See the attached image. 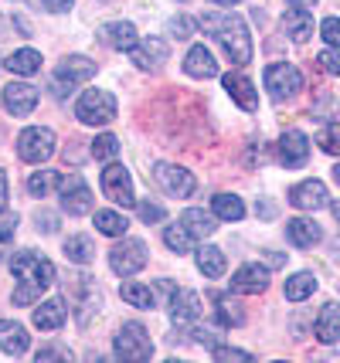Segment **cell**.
Wrapping results in <instances>:
<instances>
[{"label": "cell", "instance_id": "1", "mask_svg": "<svg viewBox=\"0 0 340 363\" xmlns=\"http://www.w3.org/2000/svg\"><path fill=\"white\" fill-rule=\"evenodd\" d=\"M197 28L204 34H211L218 45L225 48V55L231 58V65H248L252 62V34L245 28V21L231 11H208L197 17Z\"/></svg>", "mask_w": 340, "mask_h": 363}, {"label": "cell", "instance_id": "2", "mask_svg": "<svg viewBox=\"0 0 340 363\" xmlns=\"http://www.w3.org/2000/svg\"><path fill=\"white\" fill-rule=\"evenodd\" d=\"M11 272H14V279H17L14 306H31L55 282V265H51L45 255L31 252V248H24V252H17L11 258Z\"/></svg>", "mask_w": 340, "mask_h": 363}, {"label": "cell", "instance_id": "3", "mask_svg": "<svg viewBox=\"0 0 340 363\" xmlns=\"http://www.w3.org/2000/svg\"><path fill=\"white\" fill-rule=\"evenodd\" d=\"M75 119L85 126H109L116 119V99L106 89H89L75 102Z\"/></svg>", "mask_w": 340, "mask_h": 363}, {"label": "cell", "instance_id": "4", "mask_svg": "<svg viewBox=\"0 0 340 363\" xmlns=\"http://www.w3.org/2000/svg\"><path fill=\"white\" fill-rule=\"evenodd\" d=\"M113 350L119 360H130V363H140V360H150V357H153L150 333H146L140 323H123L113 340Z\"/></svg>", "mask_w": 340, "mask_h": 363}, {"label": "cell", "instance_id": "5", "mask_svg": "<svg viewBox=\"0 0 340 363\" xmlns=\"http://www.w3.org/2000/svg\"><path fill=\"white\" fill-rule=\"evenodd\" d=\"M146 262H150V252H146V245L140 238H126L119 245H113V252H109V269L116 275H123V279H130L136 275L140 269H146Z\"/></svg>", "mask_w": 340, "mask_h": 363}, {"label": "cell", "instance_id": "6", "mask_svg": "<svg viewBox=\"0 0 340 363\" xmlns=\"http://www.w3.org/2000/svg\"><path fill=\"white\" fill-rule=\"evenodd\" d=\"M92 75H96V62H89V58H82V55H68L65 62L55 68V75H51V89H55L58 99H65L75 85L89 82Z\"/></svg>", "mask_w": 340, "mask_h": 363}, {"label": "cell", "instance_id": "7", "mask_svg": "<svg viewBox=\"0 0 340 363\" xmlns=\"http://www.w3.org/2000/svg\"><path fill=\"white\" fill-rule=\"evenodd\" d=\"M17 157L24 163H45V160L55 157V133L45 126H28L21 136H17Z\"/></svg>", "mask_w": 340, "mask_h": 363}, {"label": "cell", "instance_id": "8", "mask_svg": "<svg viewBox=\"0 0 340 363\" xmlns=\"http://www.w3.org/2000/svg\"><path fill=\"white\" fill-rule=\"evenodd\" d=\"M58 197H62V211L72 218L92 214V190L79 174H62L58 177Z\"/></svg>", "mask_w": 340, "mask_h": 363}, {"label": "cell", "instance_id": "9", "mask_svg": "<svg viewBox=\"0 0 340 363\" xmlns=\"http://www.w3.org/2000/svg\"><path fill=\"white\" fill-rule=\"evenodd\" d=\"M99 184H102V194L113 201L116 207H136V194H133V177L130 170L123 167V163H109L102 177H99Z\"/></svg>", "mask_w": 340, "mask_h": 363}, {"label": "cell", "instance_id": "10", "mask_svg": "<svg viewBox=\"0 0 340 363\" xmlns=\"http://www.w3.org/2000/svg\"><path fill=\"white\" fill-rule=\"evenodd\" d=\"M303 89V75H300V68L290 62H275L265 68V92H273L275 102H283V99H292V95Z\"/></svg>", "mask_w": 340, "mask_h": 363}, {"label": "cell", "instance_id": "11", "mask_svg": "<svg viewBox=\"0 0 340 363\" xmlns=\"http://www.w3.org/2000/svg\"><path fill=\"white\" fill-rule=\"evenodd\" d=\"M153 180H157L170 197H177V201H187V197L197 190L194 174L184 170V167H177V163H157V167H153Z\"/></svg>", "mask_w": 340, "mask_h": 363}, {"label": "cell", "instance_id": "12", "mask_svg": "<svg viewBox=\"0 0 340 363\" xmlns=\"http://www.w3.org/2000/svg\"><path fill=\"white\" fill-rule=\"evenodd\" d=\"M275 153H279V163H283V167H290V170L303 167V163L309 160V140H307V133H300V129H286V133L279 136Z\"/></svg>", "mask_w": 340, "mask_h": 363}, {"label": "cell", "instance_id": "13", "mask_svg": "<svg viewBox=\"0 0 340 363\" xmlns=\"http://www.w3.org/2000/svg\"><path fill=\"white\" fill-rule=\"evenodd\" d=\"M0 99H4V109L11 112V116H31L38 109V89L28 85V82H11L0 92Z\"/></svg>", "mask_w": 340, "mask_h": 363}, {"label": "cell", "instance_id": "14", "mask_svg": "<svg viewBox=\"0 0 340 363\" xmlns=\"http://www.w3.org/2000/svg\"><path fill=\"white\" fill-rule=\"evenodd\" d=\"M269 289V269L265 265H242V269L231 275V292H238V296H259Z\"/></svg>", "mask_w": 340, "mask_h": 363}, {"label": "cell", "instance_id": "15", "mask_svg": "<svg viewBox=\"0 0 340 363\" xmlns=\"http://www.w3.org/2000/svg\"><path fill=\"white\" fill-rule=\"evenodd\" d=\"M290 204L300 207V211H320V207L330 204V194H327L324 180H303L290 190Z\"/></svg>", "mask_w": 340, "mask_h": 363}, {"label": "cell", "instance_id": "16", "mask_svg": "<svg viewBox=\"0 0 340 363\" xmlns=\"http://www.w3.org/2000/svg\"><path fill=\"white\" fill-rule=\"evenodd\" d=\"M99 41L106 48H113V51H130V48L140 45V34H136L130 21H109V24L99 28Z\"/></svg>", "mask_w": 340, "mask_h": 363}, {"label": "cell", "instance_id": "17", "mask_svg": "<svg viewBox=\"0 0 340 363\" xmlns=\"http://www.w3.org/2000/svg\"><path fill=\"white\" fill-rule=\"evenodd\" d=\"M75 292V302H79V323L82 326H89V319H92V313H99L102 309V299H99V289H96V279H89V275H79L75 279V285H72Z\"/></svg>", "mask_w": 340, "mask_h": 363}, {"label": "cell", "instance_id": "18", "mask_svg": "<svg viewBox=\"0 0 340 363\" xmlns=\"http://www.w3.org/2000/svg\"><path fill=\"white\" fill-rule=\"evenodd\" d=\"M221 82H225V92L231 95V102H235L238 109H245V112L259 109V92H256V85L245 79L242 72H228Z\"/></svg>", "mask_w": 340, "mask_h": 363}, {"label": "cell", "instance_id": "19", "mask_svg": "<svg viewBox=\"0 0 340 363\" xmlns=\"http://www.w3.org/2000/svg\"><path fill=\"white\" fill-rule=\"evenodd\" d=\"M126 55H130V62L136 65V68H146V72H150V68H160L170 51H167V41H160V38H146V41H140L136 48H130Z\"/></svg>", "mask_w": 340, "mask_h": 363}, {"label": "cell", "instance_id": "20", "mask_svg": "<svg viewBox=\"0 0 340 363\" xmlns=\"http://www.w3.org/2000/svg\"><path fill=\"white\" fill-rule=\"evenodd\" d=\"M201 296L191 292V289H177L174 296H170V319L174 323H194L201 316Z\"/></svg>", "mask_w": 340, "mask_h": 363}, {"label": "cell", "instance_id": "21", "mask_svg": "<svg viewBox=\"0 0 340 363\" xmlns=\"http://www.w3.org/2000/svg\"><path fill=\"white\" fill-rule=\"evenodd\" d=\"M28 347H31L28 330L14 319H0V350L11 353V357H21V353H28Z\"/></svg>", "mask_w": 340, "mask_h": 363}, {"label": "cell", "instance_id": "22", "mask_svg": "<svg viewBox=\"0 0 340 363\" xmlns=\"http://www.w3.org/2000/svg\"><path fill=\"white\" fill-rule=\"evenodd\" d=\"M184 72L191 79H214L218 75V62H214V55L204 45H194L187 51V58H184Z\"/></svg>", "mask_w": 340, "mask_h": 363}, {"label": "cell", "instance_id": "23", "mask_svg": "<svg viewBox=\"0 0 340 363\" xmlns=\"http://www.w3.org/2000/svg\"><path fill=\"white\" fill-rule=\"evenodd\" d=\"M286 238L296 248H313V245H320L324 231H320V224L309 221V218H292V221H286Z\"/></svg>", "mask_w": 340, "mask_h": 363}, {"label": "cell", "instance_id": "24", "mask_svg": "<svg viewBox=\"0 0 340 363\" xmlns=\"http://www.w3.org/2000/svg\"><path fill=\"white\" fill-rule=\"evenodd\" d=\"M34 326L38 330H62L65 326V319H68V309H65V302L62 299H48V302H41L38 309H34Z\"/></svg>", "mask_w": 340, "mask_h": 363}, {"label": "cell", "instance_id": "25", "mask_svg": "<svg viewBox=\"0 0 340 363\" xmlns=\"http://www.w3.org/2000/svg\"><path fill=\"white\" fill-rule=\"evenodd\" d=\"M313 333H317V340H320V343H337L340 340V306L337 302H327L324 309H320Z\"/></svg>", "mask_w": 340, "mask_h": 363}, {"label": "cell", "instance_id": "26", "mask_svg": "<svg viewBox=\"0 0 340 363\" xmlns=\"http://www.w3.org/2000/svg\"><path fill=\"white\" fill-rule=\"evenodd\" d=\"M180 224H184L197 241H204V238H211L214 231H218V221H214L211 214H204L201 207H187V211L180 214Z\"/></svg>", "mask_w": 340, "mask_h": 363}, {"label": "cell", "instance_id": "27", "mask_svg": "<svg viewBox=\"0 0 340 363\" xmlns=\"http://www.w3.org/2000/svg\"><path fill=\"white\" fill-rule=\"evenodd\" d=\"M283 31L290 34L292 41H300V45H303V41H309V38H313V14H309V11H296V7H292L290 14L283 17Z\"/></svg>", "mask_w": 340, "mask_h": 363}, {"label": "cell", "instance_id": "28", "mask_svg": "<svg viewBox=\"0 0 340 363\" xmlns=\"http://www.w3.org/2000/svg\"><path fill=\"white\" fill-rule=\"evenodd\" d=\"M4 68L28 79V75H34V72H41V51H34V48H21V51H14V55L4 62Z\"/></svg>", "mask_w": 340, "mask_h": 363}, {"label": "cell", "instance_id": "29", "mask_svg": "<svg viewBox=\"0 0 340 363\" xmlns=\"http://www.w3.org/2000/svg\"><path fill=\"white\" fill-rule=\"evenodd\" d=\"M197 269H201V275H208V279H221L228 269L225 252L214 248V245H204V248L197 252Z\"/></svg>", "mask_w": 340, "mask_h": 363}, {"label": "cell", "instance_id": "30", "mask_svg": "<svg viewBox=\"0 0 340 363\" xmlns=\"http://www.w3.org/2000/svg\"><path fill=\"white\" fill-rule=\"evenodd\" d=\"M65 258L68 262H75V265H89L92 258H96V245H92V238L89 235H72L65 238Z\"/></svg>", "mask_w": 340, "mask_h": 363}, {"label": "cell", "instance_id": "31", "mask_svg": "<svg viewBox=\"0 0 340 363\" xmlns=\"http://www.w3.org/2000/svg\"><path fill=\"white\" fill-rule=\"evenodd\" d=\"M317 275H313V272H296V275H292V279H286V289H283V292H286V299L290 302H303V299H309V296H313V292H317Z\"/></svg>", "mask_w": 340, "mask_h": 363}, {"label": "cell", "instance_id": "32", "mask_svg": "<svg viewBox=\"0 0 340 363\" xmlns=\"http://www.w3.org/2000/svg\"><path fill=\"white\" fill-rule=\"evenodd\" d=\"M119 296H123V302H130L133 309H153V306H157L153 289L143 282H123L119 285Z\"/></svg>", "mask_w": 340, "mask_h": 363}, {"label": "cell", "instance_id": "33", "mask_svg": "<svg viewBox=\"0 0 340 363\" xmlns=\"http://www.w3.org/2000/svg\"><path fill=\"white\" fill-rule=\"evenodd\" d=\"M211 211H214V218H221V221H242L245 218L242 197H235V194H214Z\"/></svg>", "mask_w": 340, "mask_h": 363}, {"label": "cell", "instance_id": "34", "mask_svg": "<svg viewBox=\"0 0 340 363\" xmlns=\"http://www.w3.org/2000/svg\"><path fill=\"white\" fill-rule=\"evenodd\" d=\"M96 228H99V235H106V238H123L130 221L119 211H96Z\"/></svg>", "mask_w": 340, "mask_h": 363}, {"label": "cell", "instance_id": "35", "mask_svg": "<svg viewBox=\"0 0 340 363\" xmlns=\"http://www.w3.org/2000/svg\"><path fill=\"white\" fill-rule=\"evenodd\" d=\"M194 241H197V238L191 235V231H187V228H184L180 221L170 224V228L163 231V245H167L170 252H177V255H187L191 248H194Z\"/></svg>", "mask_w": 340, "mask_h": 363}, {"label": "cell", "instance_id": "36", "mask_svg": "<svg viewBox=\"0 0 340 363\" xmlns=\"http://www.w3.org/2000/svg\"><path fill=\"white\" fill-rule=\"evenodd\" d=\"M214 306H218V319H221V326H242L245 323V306L235 299H228V296H218L214 299Z\"/></svg>", "mask_w": 340, "mask_h": 363}, {"label": "cell", "instance_id": "37", "mask_svg": "<svg viewBox=\"0 0 340 363\" xmlns=\"http://www.w3.org/2000/svg\"><path fill=\"white\" fill-rule=\"evenodd\" d=\"M58 170H38V174L28 177V194L31 197H48L51 187H58Z\"/></svg>", "mask_w": 340, "mask_h": 363}, {"label": "cell", "instance_id": "38", "mask_svg": "<svg viewBox=\"0 0 340 363\" xmlns=\"http://www.w3.org/2000/svg\"><path fill=\"white\" fill-rule=\"evenodd\" d=\"M89 153H92L96 160H106V163H113L116 153H119V140H116L113 133H102V136H96V140H92Z\"/></svg>", "mask_w": 340, "mask_h": 363}, {"label": "cell", "instance_id": "39", "mask_svg": "<svg viewBox=\"0 0 340 363\" xmlns=\"http://www.w3.org/2000/svg\"><path fill=\"white\" fill-rule=\"evenodd\" d=\"M317 146H320L324 153H330V157H340V123H330V126L320 129Z\"/></svg>", "mask_w": 340, "mask_h": 363}, {"label": "cell", "instance_id": "40", "mask_svg": "<svg viewBox=\"0 0 340 363\" xmlns=\"http://www.w3.org/2000/svg\"><path fill=\"white\" fill-rule=\"evenodd\" d=\"M167 34H170V38H177V41H187V38L194 34V21H191V17H184V14L170 17V21H167Z\"/></svg>", "mask_w": 340, "mask_h": 363}, {"label": "cell", "instance_id": "41", "mask_svg": "<svg viewBox=\"0 0 340 363\" xmlns=\"http://www.w3.org/2000/svg\"><path fill=\"white\" fill-rule=\"evenodd\" d=\"M320 38L330 48H340V17H327L324 24H320Z\"/></svg>", "mask_w": 340, "mask_h": 363}, {"label": "cell", "instance_id": "42", "mask_svg": "<svg viewBox=\"0 0 340 363\" xmlns=\"http://www.w3.org/2000/svg\"><path fill=\"white\" fill-rule=\"evenodd\" d=\"M211 357H214V360H242V363L252 360V353H245V350H235V347H221V343L211 350Z\"/></svg>", "mask_w": 340, "mask_h": 363}, {"label": "cell", "instance_id": "43", "mask_svg": "<svg viewBox=\"0 0 340 363\" xmlns=\"http://www.w3.org/2000/svg\"><path fill=\"white\" fill-rule=\"evenodd\" d=\"M167 218V211H163L160 204H153V201H143L140 204V221L143 224H157V221H163Z\"/></svg>", "mask_w": 340, "mask_h": 363}, {"label": "cell", "instance_id": "44", "mask_svg": "<svg viewBox=\"0 0 340 363\" xmlns=\"http://www.w3.org/2000/svg\"><path fill=\"white\" fill-rule=\"evenodd\" d=\"M14 231H17V218L0 224V258L11 252V245H14Z\"/></svg>", "mask_w": 340, "mask_h": 363}, {"label": "cell", "instance_id": "45", "mask_svg": "<svg viewBox=\"0 0 340 363\" xmlns=\"http://www.w3.org/2000/svg\"><path fill=\"white\" fill-rule=\"evenodd\" d=\"M317 65L324 68L327 75H340V55L337 51H320V55H317Z\"/></svg>", "mask_w": 340, "mask_h": 363}, {"label": "cell", "instance_id": "46", "mask_svg": "<svg viewBox=\"0 0 340 363\" xmlns=\"http://www.w3.org/2000/svg\"><path fill=\"white\" fill-rule=\"evenodd\" d=\"M34 224H38V231H45V235H55V231H58V218H55L51 211H38V214H34Z\"/></svg>", "mask_w": 340, "mask_h": 363}, {"label": "cell", "instance_id": "47", "mask_svg": "<svg viewBox=\"0 0 340 363\" xmlns=\"http://www.w3.org/2000/svg\"><path fill=\"white\" fill-rule=\"evenodd\" d=\"M72 353H68L65 347H45V350H38V363L41 360H68Z\"/></svg>", "mask_w": 340, "mask_h": 363}, {"label": "cell", "instance_id": "48", "mask_svg": "<svg viewBox=\"0 0 340 363\" xmlns=\"http://www.w3.org/2000/svg\"><path fill=\"white\" fill-rule=\"evenodd\" d=\"M191 336H194V340L201 343V347H208V350H214V347H218V340H221L218 333H211V330H194Z\"/></svg>", "mask_w": 340, "mask_h": 363}, {"label": "cell", "instance_id": "49", "mask_svg": "<svg viewBox=\"0 0 340 363\" xmlns=\"http://www.w3.org/2000/svg\"><path fill=\"white\" fill-rule=\"evenodd\" d=\"M45 4V11H51V14H62V11H68L75 0H41Z\"/></svg>", "mask_w": 340, "mask_h": 363}, {"label": "cell", "instance_id": "50", "mask_svg": "<svg viewBox=\"0 0 340 363\" xmlns=\"http://www.w3.org/2000/svg\"><path fill=\"white\" fill-rule=\"evenodd\" d=\"M7 211V174L0 170V214Z\"/></svg>", "mask_w": 340, "mask_h": 363}, {"label": "cell", "instance_id": "51", "mask_svg": "<svg viewBox=\"0 0 340 363\" xmlns=\"http://www.w3.org/2000/svg\"><path fill=\"white\" fill-rule=\"evenodd\" d=\"M286 4H290V7H296V11H307V7H313L317 0H286Z\"/></svg>", "mask_w": 340, "mask_h": 363}, {"label": "cell", "instance_id": "52", "mask_svg": "<svg viewBox=\"0 0 340 363\" xmlns=\"http://www.w3.org/2000/svg\"><path fill=\"white\" fill-rule=\"evenodd\" d=\"M265 255H269V265H273V269H279V265L286 262V258H283V255H279V252H265Z\"/></svg>", "mask_w": 340, "mask_h": 363}, {"label": "cell", "instance_id": "53", "mask_svg": "<svg viewBox=\"0 0 340 363\" xmlns=\"http://www.w3.org/2000/svg\"><path fill=\"white\" fill-rule=\"evenodd\" d=\"M330 211H334V218H337V224H340V201H334V204H330Z\"/></svg>", "mask_w": 340, "mask_h": 363}, {"label": "cell", "instance_id": "54", "mask_svg": "<svg viewBox=\"0 0 340 363\" xmlns=\"http://www.w3.org/2000/svg\"><path fill=\"white\" fill-rule=\"evenodd\" d=\"M334 180H337V184H340V163H337V167H334Z\"/></svg>", "mask_w": 340, "mask_h": 363}, {"label": "cell", "instance_id": "55", "mask_svg": "<svg viewBox=\"0 0 340 363\" xmlns=\"http://www.w3.org/2000/svg\"><path fill=\"white\" fill-rule=\"evenodd\" d=\"M214 4H228V7H231V4H238V0H214Z\"/></svg>", "mask_w": 340, "mask_h": 363}, {"label": "cell", "instance_id": "56", "mask_svg": "<svg viewBox=\"0 0 340 363\" xmlns=\"http://www.w3.org/2000/svg\"><path fill=\"white\" fill-rule=\"evenodd\" d=\"M0 31H4V17H0Z\"/></svg>", "mask_w": 340, "mask_h": 363}, {"label": "cell", "instance_id": "57", "mask_svg": "<svg viewBox=\"0 0 340 363\" xmlns=\"http://www.w3.org/2000/svg\"><path fill=\"white\" fill-rule=\"evenodd\" d=\"M0 68H4V65H0Z\"/></svg>", "mask_w": 340, "mask_h": 363}]
</instances>
